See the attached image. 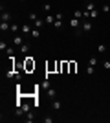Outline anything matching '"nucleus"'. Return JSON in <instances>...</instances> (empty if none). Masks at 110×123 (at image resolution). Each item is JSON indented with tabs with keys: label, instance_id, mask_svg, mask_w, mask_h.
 Returning a JSON list of instances; mask_svg holds the SVG:
<instances>
[{
	"label": "nucleus",
	"instance_id": "9b49d317",
	"mask_svg": "<svg viewBox=\"0 0 110 123\" xmlns=\"http://www.w3.org/2000/svg\"><path fill=\"white\" fill-rule=\"evenodd\" d=\"M29 37H31V39H41V30H37V28H33V31L29 33Z\"/></svg>",
	"mask_w": 110,
	"mask_h": 123
},
{
	"label": "nucleus",
	"instance_id": "f8f14e48",
	"mask_svg": "<svg viewBox=\"0 0 110 123\" xmlns=\"http://www.w3.org/2000/svg\"><path fill=\"white\" fill-rule=\"evenodd\" d=\"M52 108L53 110H61V101L59 99H52Z\"/></svg>",
	"mask_w": 110,
	"mask_h": 123
},
{
	"label": "nucleus",
	"instance_id": "4468645a",
	"mask_svg": "<svg viewBox=\"0 0 110 123\" xmlns=\"http://www.w3.org/2000/svg\"><path fill=\"white\" fill-rule=\"evenodd\" d=\"M73 17H75V18H79V20H83V18H84L83 11H79V9H75V11H73Z\"/></svg>",
	"mask_w": 110,
	"mask_h": 123
},
{
	"label": "nucleus",
	"instance_id": "0eeeda50",
	"mask_svg": "<svg viewBox=\"0 0 110 123\" xmlns=\"http://www.w3.org/2000/svg\"><path fill=\"white\" fill-rule=\"evenodd\" d=\"M46 24V20H44V18H37L35 22H33V28H37V30H41L42 26Z\"/></svg>",
	"mask_w": 110,
	"mask_h": 123
},
{
	"label": "nucleus",
	"instance_id": "6ab92c4d",
	"mask_svg": "<svg viewBox=\"0 0 110 123\" xmlns=\"http://www.w3.org/2000/svg\"><path fill=\"white\" fill-rule=\"evenodd\" d=\"M6 53H7V55H9V57H13V53H15V48H13V46H7V50H6Z\"/></svg>",
	"mask_w": 110,
	"mask_h": 123
},
{
	"label": "nucleus",
	"instance_id": "aec40b11",
	"mask_svg": "<svg viewBox=\"0 0 110 123\" xmlns=\"http://www.w3.org/2000/svg\"><path fill=\"white\" fill-rule=\"evenodd\" d=\"M86 74H90V75H92V74H95V68L92 66V64H88V66H86Z\"/></svg>",
	"mask_w": 110,
	"mask_h": 123
},
{
	"label": "nucleus",
	"instance_id": "423d86ee",
	"mask_svg": "<svg viewBox=\"0 0 110 123\" xmlns=\"http://www.w3.org/2000/svg\"><path fill=\"white\" fill-rule=\"evenodd\" d=\"M9 28H11V22H0V31H2V33L9 31Z\"/></svg>",
	"mask_w": 110,
	"mask_h": 123
},
{
	"label": "nucleus",
	"instance_id": "c85d7f7f",
	"mask_svg": "<svg viewBox=\"0 0 110 123\" xmlns=\"http://www.w3.org/2000/svg\"><path fill=\"white\" fill-rule=\"evenodd\" d=\"M55 20H63V13H55Z\"/></svg>",
	"mask_w": 110,
	"mask_h": 123
},
{
	"label": "nucleus",
	"instance_id": "20e7f679",
	"mask_svg": "<svg viewBox=\"0 0 110 123\" xmlns=\"http://www.w3.org/2000/svg\"><path fill=\"white\" fill-rule=\"evenodd\" d=\"M0 20L2 22H9L11 20V13L7 9H2V15H0Z\"/></svg>",
	"mask_w": 110,
	"mask_h": 123
},
{
	"label": "nucleus",
	"instance_id": "7c9ffc66",
	"mask_svg": "<svg viewBox=\"0 0 110 123\" xmlns=\"http://www.w3.org/2000/svg\"><path fill=\"white\" fill-rule=\"evenodd\" d=\"M70 72H75V62H70Z\"/></svg>",
	"mask_w": 110,
	"mask_h": 123
},
{
	"label": "nucleus",
	"instance_id": "1a4fd4ad",
	"mask_svg": "<svg viewBox=\"0 0 110 123\" xmlns=\"http://www.w3.org/2000/svg\"><path fill=\"white\" fill-rule=\"evenodd\" d=\"M46 90H48V98H50V99H57V92H55L53 88H50V86H48Z\"/></svg>",
	"mask_w": 110,
	"mask_h": 123
},
{
	"label": "nucleus",
	"instance_id": "9d476101",
	"mask_svg": "<svg viewBox=\"0 0 110 123\" xmlns=\"http://www.w3.org/2000/svg\"><path fill=\"white\" fill-rule=\"evenodd\" d=\"M26 68H28V70L35 68V62H33V59H31V57H26Z\"/></svg>",
	"mask_w": 110,
	"mask_h": 123
},
{
	"label": "nucleus",
	"instance_id": "6e6552de",
	"mask_svg": "<svg viewBox=\"0 0 110 123\" xmlns=\"http://www.w3.org/2000/svg\"><path fill=\"white\" fill-rule=\"evenodd\" d=\"M44 20H46V24H48V26H50V24L53 26V22H55V13H53V15H50V13H48V15L44 17Z\"/></svg>",
	"mask_w": 110,
	"mask_h": 123
},
{
	"label": "nucleus",
	"instance_id": "7ed1b4c3",
	"mask_svg": "<svg viewBox=\"0 0 110 123\" xmlns=\"http://www.w3.org/2000/svg\"><path fill=\"white\" fill-rule=\"evenodd\" d=\"M31 31H33L31 22H26V24H22V26H20V33H22V35H29Z\"/></svg>",
	"mask_w": 110,
	"mask_h": 123
},
{
	"label": "nucleus",
	"instance_id": "cd10ccee",
	"mask_svg": "<svg viewBox=\"0 0 110 123\" xmlns=\"http://www.w3.org/2000/svg\"><path fill=\"white\" fill-rule=\"evenodd\" d=\"M103 68L108 72V70H110V61H105V62H103Z\"/></svg>",
	"mask_w": 110,
	"mask_h": 123
},
{
	"label": "nucleus",
	"instance_id": "f03ea898",
	"mask_svg": "<svg viewBox=\"0 0 110 123\" xmlns=\"http://www.w3.org/2000/svg\"><path fill=\"white\" fill-rule=\"evenodd\" d=\"M24 42H26V35H18V33H15V37H13V44L18 48V46H22Z\"/></svg>",
	"mask_w": 110,
	"mask_h": 123
},
{
	"label": "nucleus",
	"instance_id": "a878e982",
	"mask_svg": "<svg viewBox=\"0 0 110 123\" xmlns=\"http://www.w3.org/2000/svg\"><path fill=\"white\" fill-rule=\"evenodd\" d=\"M101 9H103V13H110V6H108V4H103V7H101Z\"/></svg>",
	"mask_w": 110,
	"mask_h": 123
},
{
	"label": "nucleus",
	"instance_id": "b1692460",
	"mask_svg": "<svg viewBox=\"0 0 110 123\" xmlns=\"http://www.w3.org/2000/svg\"><path fill=\"white\" fill-rule=\"evenodd\" d=\"M6 50H7V44H6V42L2 41V42H0V51H2V53H4Z\"/></svg>",
	"mask_w": 110,
	"mask_h": 123
},
{
	"label": "nucleus",
	"instance_id": "dca6fc26",
	"mask_svg": "<svg viewBox=\"0 0 110 123\" xmlns=\"http://www.w3.org/2000/svg\"><path fill=\"white\" fill-rule=\"evenodd\" d=\"M37 18H39V15H37V13H33V11L29 13V15H28V20H29V22H35Z\"/></svg>",
	"mask_w": 110,
	"mask_h": 123
},
{
	"label": "nucleus",
	"instance_id": "bb28decb",
	"mask_svg": "<svg viewBox=\"0 0 110 123\" xmlns=\"http://www.w3.org/2000/svg\"><path fill=\"white\" fill-rule=\"evenodd\" d=\"M42 9L46 11V13H50V11H52V6H50V4H44V6H42Z\"/></svg>",
	"mask_w": 110,
	"mask_h": 123
},
{
	"label": "nucleus",
	"instance_id": "5701e85b",
	"mask_svg": "<svg viewBox=\"0 0 110 123\" xmlns=\"http://www.w3.org/2000/svg\"><path fill=\"white\" fill-rule=\"evenodd\" d=\"M24 121H33V114H31V112H26V118H24Z\"/></svg>",
	"mask_w": 110,
	"mask_h": 123
},
{
	"label": "nucleus",
	"instance_id": "2f4dec72",
	"mask_svg": "<svg viewBox=\"0 0 110 123\" xmlns=\"http://www.w3.org/2000/svg\"><path fill=\"white\" fill-rule=\"evenodd\" d=\"M20 2H26V0H20Z\"/></svg>",
	"mask_w": 110,
	"mask_h": 123
},
{
	"label": "nucleus",
	"instance_id": "c756f323",
	"mask_svg": "<svg viewBox=\"0 0 110 123\" xmlns=\"http://www.w3.org/2000/svg\"><path fill=\"white\" fill-rule=\"evenodd\" d=\"M42 121H44V123H52L53 118H42Z\"/></svg>",
	"mask_w": 110,
	"mask_h": 123
},
{
	"label": "nucleus",
	"instance_id": "393cba45",
	"mask_svg": "<svg viewBox=\"0 0 110 123\" xmlns=\"http://www.w3.org/2000/svg\"><path fill=\"white\" fill-rule=\"evenodd\" d=\"M92 9H95L94 2H88V4H86V11H92Z\"/></svg>",
	"mask_w": 110,
	"mask_h": 123
},
{
	"label": "nucleus",
	"instance_id": "ddd939ff",
	"mask_svg": "<svg viewBox=\"0 0 110 123\" xmlns=\"http://www.w3.org/2000/svg\"><path fill=\"white\" fill-rule=\"evenodd\" d=\"M99 15H101L99 9H92V11H90V20H95V18H97Z\"/></svg>",
	"mask_w": 110,
	"mask_h": 123
},
{
	"label": "nucleus",
	"instance_id": "4be33fe9",
	"mask_svg": "<svg viewBox=\"0 0 110 123\" xmlns=\"http://www.w3.org/2000/svg\"><path fill=\"white\" fill-rule=\"evenodd\" d=\"M53 28H55V30L63 28V20H55V22H53Z\"/></svg>",
	"mask_w": 110,
	"mask_h": 123
},
{
	"label": "nucleus",
	"instance_id": "39448f33",
	"mask_svg": "<svg viewBox=\"0 0 110 123\" xmlns=\"http://www.w3.org/2000/svg\"><path fill=\"white\" fill-rule=\"evenodd\" d=\"M70 26H72L73 30H79V28H81V20H79V18H75V17H72V20H70Z\"/></svg>",
	"mask_w": 110,
	"mask_h": 123
},
{
	"label": "nucleus",
	"instance_id": "412c9836",
	"mask_svg": "<svg viewBox=\"0 0 110 123\" xmlns=\"http://www.w3.org/2000/svg\"><path fill=\"white\" fill-rule=\"evenodd\" d=\"M88 64L95 66V64H97V57H90V59H88Z\"/></svg>",
	"mask_w": 110,
	"mask_h": 123
},
{
	"label": "nucleus",
	"instance_id": "f257e3e1",
	"mask_svg": "<svg viewBox=\"0 0 110 123\" xmlns=\"http://www.w3.org/2000/svg\"><path fill=\"white\" fill-rule=\"evenodd\" d=\"M81 30H83V33L92 31V20H90V18H83V20H81Z\"/></svg>",
	"mask_w": 110,
	"mask_h": 123
},
{
	"label": "nucleus",
	"instance_id": "f3484780",
	"mask_svg": "<svg viewBox=\"0 0 110 123\" xmlns=\"http://www.w3.org/2000/svg\"><path fill=\"white\" fill-rule=\"evenodd\" d=\"M97 53H106V46L105 44H99V46H97Z\"/></svg>",
	"mask_w": 110,
	"mask_h": 123
},
{
	"label": "nucleus",
	"instance_id": "2eb2a0df",
	"mask_svg": "<svg viewBox=\"0 0 110 123\" xmlns=\"http://www.w3.org/2000/svg\"><path fill=\"white\" fill-rule=\"evenodd\" d=\"M18 50H20L22 53H28V51H29V44H26V42H24L22 46H18Z\"/></svg>",
	"mask_w": 110,
	"mask_h": 123
},
{
	"label": "nucleus",
	"instance_id": "a211bd4d",
	"mask_svg": "<svg viewBox=\"0 0 110 123\" xmlns=\"http://www.w3.org/2000/svg\"><path fill=\"white\" fill-rule=\"evenodd\" d=\"M9 31H11V33H17V31H18V26H17L15 22H11V28H9Z\"/></svg>",
	"mask_w": 110,
	"mask_h": 123
}]
</instances>
